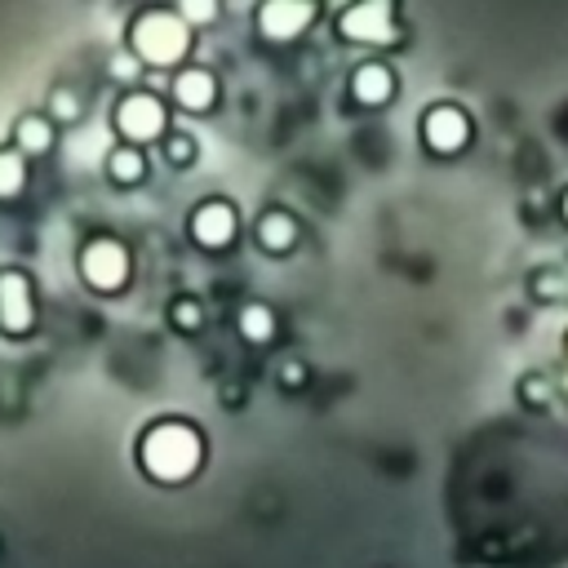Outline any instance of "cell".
I'll use <instances>...</instances> for the list:
<instances>
[{
    "mask_svg": "<svg viewBox=\"0 0 568 568\" xmlns=\"http://www.w3.org/2000/svg\"><path fill=\"white\" fill-rule=\"evenodd\" d=\"M138 457H142V466H146L155 479L178 484V479H186V475L200 466V435H195L186 422H155V426L142 435Z\"/></svg>",
    "mask_w": 568,
    "mask_h": 568,
    "instance_id": "6da1fadb",
    "label": "cell"
},
{
    "mask_svg": "<svg viewBox=\"0 0 568 568\" xmlns=\"http://www.w3.org/2000/svg\"><path fill=\"white\" fill-rule=\"evenodd\" d=\"M129 36H133V53L146 58V62H178L186 53V44H191L186 22L178 13H169V9L138 13L133 27H129Z\"/></svg>",
    "mask_w": 568,
    "mask_h": 568,
    "instance_id": "7a4b0ae2",
    "label": "cell"
},
{
    "mask_svg": "<svg viewBox=\"0 0 568 568\" xmlns=\"http://www.w3.org/2000/svg\"><path fill=\"white\" fill-rule=\"evenodd\" d=\"M80 271H84V280L93 284V288H120L124 284V275H129V253L115 244V240H106V235H98V240H89L84 244V253H80Z\"/></svg>",
    "mask_w": 568,
    "mask_h": 568,
    "instance_id": "3957f363",
    "label": "cell"
},
{
    "mask_svg": "<svg viewBox=\"0 0 568 568\" xmlns=\"http://www.w3.org/2000/svg\"><path fill=\"white\" fill-rule=\"evenodd\" d=\"M115 129H120L129 142H146V138L164 133V106H160L151 93H129V98L115 106Z\"/></svg>",
    "mask_w": 568,
    "mask_h": 568,
    "instance_id": "277c9868",
    "label": "cell"
},
{
    "mask_svg": "<svg viewBox=\"0 0 568 568\" xmlns=\"http://www.w3.org/2000/svg\"><path fill=\"white\" fill-rule=\"evenodd\" d=\"M0 328L4 333L31 328V284L22 271H0Z\"/></svg>",
    "mask_w": 568,
    "mask_h": 568,
    "instance_id": "5b68a950",
    "label": "cell"
},
{
    "mask_svg": "<svg viewBox=\"0 0 568 568\" xmlns=\"http://www.w3.org/2000/svg\"><path fill=\"white\" fill-rule=\"evenodd\" d=\"M191 235H195L200 244H209V248L226 244V240L235 235V213H231V204H226V200H204V204L191 213Z\"/></svg>",
    "mask_w": 568,
    "mask_h": 568,
    "instance_id": "8992f818",
    "label": "cell"
},
{
    "mask_svg": "<svg viewBox=\"0 0 568 568\" xmlns=\"http://www.w3.org/2000/svg\"><path fill=\"white\" fill-rule=\"evenodd\" d=\"M311 4H302V0H271V4H262V13H257V27L271 36V40H288V36H297L306 22H311Z\"/></svg>",
    "mask_w": 568,
    "mask_h": 568,
    "instance_id": "52a82bcc",
    "label": "cell"
},
{
    "mask_svg": "<svg viewBox=\"0 0 568 568\" xmlns=\"http://www.w3.org/2000/svg\"><path fill=\"white\" fill-rule=\"evenodd\" d=\"M342 31H346L351 40H395L390 9H386V4H359V9H346V13H342Z\"/></svg>",
    "mask_w": 568,
    "mask_h": 568,
    "instance_id": "ba28073f",
    "label": "cell"
},
{
    "mask_svg": "<svg viewBox=\"0 0 568 568\" xmlns=\"http://www.w3.org/2000/svg\"><path fill=\"white\" fill-rule=\"evenodd\" d=\"M422 133L435 151H457L466 142V115L453 111V106H435L426 120H422Z\"/></svg>",
    "mask_w": 568,
    "mask_h": 568,
    "instance_id": "9c48e42d",
    "label": "cell"
},
{
    "mask_svg": "<svg viewBox=\"0 0 568 568\" xmlns=\"http://www.w3.org/2000/svg\"><path fill=\"white\" fill-rule=\"evenodd\" d=\"M351 93H355L359 102H382V98H390V71L377 67V62H364V67L355 71V80H351Z\"/></svg>",
    "mask_w": 568,
    "mask_h": 568,
    "instance_id": "30bf717a",
    "label": "cell"
},
{
    "mask_svg": "<svg viewBox=\"0 0 568 568\" xmlns=\"http://www.w3.org/2000/svg\"><path fill=\"white\" fill-rule=\"evenodd\" d=\"M173 93H178L182 106L200 111V106L213 102V75H209V71H182V75L173 80Z\"/></svg>",
    "mask_w": 568,
    "mask_h": 568,
    "instance_id": "8fae6325",
    "label": "cell"
},
{
    "mask_svg": "<svg viewBox=\"0 0 568 568\" xmlns=\"http://www.w3.org/2000/svg\"><path fill=\"white\" fill-rule=\"evenodd\" d=\"M293 217H284V213H266L262 222H257V240L271 248V253H284L288 244H293Z\"/></svg>",
    "mask_w": 568,
    "mask_h": 568,
    "instance_id": "7c38bea8",
    "label": "cell"
},
{
    "mask_svg": "<svg viewBox=\"0 0 568 568\" xmlns=\"http://www.w3.org/2000/svg\"><path fill=\"white\" fill-rule=\"evenodd\" d=\"M13 133H18V146H22V151H36V155L49 151V142H53V129H49L44 115H22Z\"/></svg>",
    "mask_w": 568,
    "mask_h": 568,
    "instance_id": "4fadbf2b",
    "label": "cell"
},
{
    "mask_svg": "<svg viewBox=\"0 0 568 568\" xmlns=\"http://www.w3.org/2000/svg\"><path fill=\"white\" fill-rule=\"evenodd\" d=\"M106 169H111V178H115V182H138V178H142V169H146V160H142L133 146H115V151L106 155Z\"/></svg>",
    "mask_w": 568,
    "mask_h": 568,
    "instance_id": "5bb4252c",
    "label": "cell"
},
{
    "mask_svg": "<svg viewBox=\"0 0 568 568\" xmlns=\"http://www.w3.org/2000/svg\"><path fill=\"white\" fill-rule=\"evenodd\" d=\"M240 333L253 337V342H266V337L275 333L271 311H266V306H244V311H240Z\"/></svg>",
    "mask_w": 568,
    "mask_h": 568,
    "instance_id": "9a60e30c",
    "label": "cell"
},
{
    "mask_svg": "<svg viewBox=\"0 0 568 568\" xmlns=\"http://www.w3.org/2000/svg\"><path fill=\"white\" fill-rule=\"evenodd\" d=\"M18 186H22V155L0 151V195H13Z\"/></svg>",
    "mask_w": 568,
    "mask_h": 568,
    "instance_id": "2e32d148",
    "label": "cell"
},
{
    "mask_svg": "<svg viewBox=\"0 0 568 568\" xmlns=\"http://www.w3.org/2000/svg\"><path fill=\"white\" fill-rule=\"evenodd\" d=\"M75 111H80V102H75V93H67V89H58V93H53V115H62V120H75Z\"/></svg>",
    "mask_w": 568,
    "mask_h": 568,
    "instance_id": "e0dca14e",
    "label": "cell"
},
{
    "mask_svg": "<svg viewBox=\"0 0 568 568\" xmlns=\"http://www.w3.org/2000/svg\"><path fill=\"white\" fill-rule=\"evenodd\" d=\"M173 324H182V328H195L200 324V311H195V302H173Z\"/></svg>",
    "mask_w": 568,
    "mask_h": 568,
    "instance_id": "ac0fdd59",
    "label": "cell"
},
{
    "mask_svg": "<svg viewBox=\"0 0 568 568\" xmlns=\"http://www.w3.org/2000/svg\"><path fill=\"white\" fill-rule=\"evenodd\" d=\"M164 151H169V160H191V138H182V133H173Z\"/></svg>",
    "mask_w": 568,
    "mask_h": 568,
    "instance_id": "d6986e66",
    "label": "cell"
},
{
    "mask_svg": "<svg viewBox=\"0 0 568 568\" xmlns=\"http://www.w3.org/2000/svg\"><path fill=\"white\" fill-rule=\"evenodd\" d=\"M213 13H217V9H213V4H204V0L182 4V18H195V22H200V18H213Z\"/></svg>",
    "mask_w": 568,
    "mask_h": 568,
    "instance_id": "ffe728a7",
    "label": "cell"
},
{
    "mask_svg": "<svg viewBox=\"0 0 568 568\" xmlns=\"http://www.w3.org/2000/svg\"><path fill=\"white\" fill-rule=\"evenodd\" d=\"M564 213H568V200H564Z\"/></svg>",
    "mask_w": 568,
    "mask_h": 568,
    "instance_id": "44dd1931",
    "label": "cell"
}]
</instances>
